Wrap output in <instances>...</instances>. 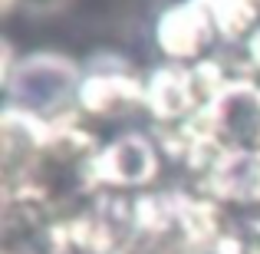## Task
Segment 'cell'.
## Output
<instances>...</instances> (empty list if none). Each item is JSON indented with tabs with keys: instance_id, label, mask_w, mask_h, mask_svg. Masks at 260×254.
Instances as JSON below:
<instances>
[{
	"instance_id": "obj_1",
	"label": "cell",
	"mask_w": 260,
	"mask_h": 254,
	"mask_svg": "<svg viewBox=\"0 0 260 254\" xmlns=\"http://www.w3.org/2000/svg\"><path fill=\"white\" fill-rule=\"evenodd\" d=\"M79 76L73 70V63H66L63 57H33L30 63L20 66V73L7 83V89L20 93V112L33 116L43 122L46 112L63 109V102L70 96L79 99Z\"/></svg>"
},
{
	"instance_id": "obj_2",
	"label": "cell",
	"mask_w": 260,
	"mask_h": 254,
	"mask_svg": "<svg viewBox=\"0 0 260 254\" xmlns=\"http://www.w3.org/2000/svg\"><path fill=\"white\" fill-rule=\"evenodd\" d=\"M217 142L234 149H260V89L250 83H228L211 106H204Z\"/></svg>"
},
{
	"instance_id": "obj_3",
	"label": "cell",
	"mask_w": 260,
	"mask_h": 254,
	"mask_svg": "<svg viewBox=\"0 0 260 254\" xmlns=\"http://www.w3.org/2000/svg\"><path fill=\"white\" fill-rule=\"evenodd\" d=\"M158 172V155L145 135H119L89 159V178L115 188H142Z\"/></svg>"
},
{
	"instance_id": "obj_4",
	"label": "cell",
	"mask_w": 260,
	"mask_h": 254,
	"mask_svg": "<svg viewBox=\"0 0 260 254\" xmlns=\"http://www.w3.org/2000/svg\"><path fill=\"white\" fill-rule=\"evenodd\" d=\"M214 33L217 30L211 23L208 10L198 0L168 7L158 17V26H155V40H158L161 53L172 60H198L211 46Z\"/></svg>"
},
{
	"instance_id": "obj_5",
	"label": "cell",
	"mask_w": 260,
	"mask_h": 254,
	"mask_svg": "<svg viewBox=\"0 0 260 254\" xmlns=\"http://www.w3.org/2000/svg\"><path fill=\"white\" fill-rule=\"evenodd\" d=\"M145 106L152 109V116L158 122L191 119V112L201 106L191 70L165 66V70L152 73V79H148V86H145Z\"/></svg>"
},
{
	"instance_id": "obj_6",
	"label": "cell",
	"mask_w": 260,
	"mask_h": 254,
	"mask_svg": "<svg viewBox=\"0 0 260 254\" xmlns=\"http://www.w3.org/2000/svg\"><path fill=\"white\" fill-rule=\"evenodd\" d=\"M208 188L228 202H260V149H228L208 172Z\"/></svg>"
},
{
	"instance_id": "obj_7",
	"label": "cell",
	"mask_w": 260,
	"mask_h": 254,
	"mask_svg": "<svg viewBox=\"0 0 260 254\" xmlns=\"http://www.w3.org/2000/svg\"><path fill=\"white\" fill-rule=\"evenodd\" d=\"M76 102L92 116H122L145 102V86L122 73H92L83 79Z\"/></svg>"
},
{
	"instance_id": "obj_8",
	"label": "cell",
	"mask_w": 260,
	"mask_h": 254,
	"mask_svg": "<svg viewBox=\"0 0 260 254\" xmlns=\"http://www.w3.org/2000/svg\"><path fill=\"white\" fill-rule=\"evenodd\" d=\"M221 37H244L260 17V0H198Z\"/></svg>"
},
{
	"instance_id": "obj_9",
	"label": "cell",
	"mask_w": 260,
	"mask_h": 254,
	"mask_svg": "<svg viewBox=\"0 0 260 254\" xmlns=\"http://www.w3.org/2000/svg\"><path fill=\"white\" fill-rule=\"evenodd\" d=\"M214 254H260V221H244L234 231L221 235Z\"/></svg>"
},
{
	"instance_id": "obj_10",
	"label": "cell",
	"mask_w": 260,
	"mask_h": 254,
	"mask_svg": "<svg viewBox=\"0 0 260 254\" xmlns=\"http://www.w3.org/2000/svg\"><path fill=\"white\" fill-rule=\"evenodd\" d=\"M247 57H250V63H254L257 70H260V30L247 40Z\"/></svg>"
},
{
	"instance_id": "obj_11",
	"label": "cell",
	"mask_w": 260,
	"mask_h": 254,
	"mask_svg": "<svg viewBox=\"0 0 260 254\" xmlns=\"http://www.w3.org/2000/svg\"><path fill=\"white\" fill-rule=\"evenodd\" d=\"M4 4H10V0H4Z\"/></svg>"
}]
</instances>
